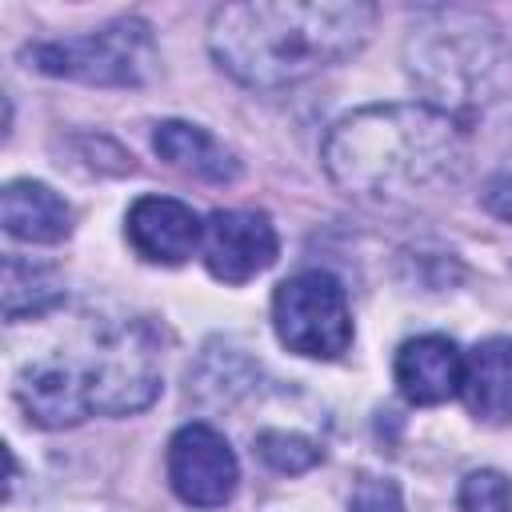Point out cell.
I'll return each instance as SVG.
<instances>
[{"label":"cell","instance_id":"18","mask_svg":"<svg viewBox=\"0 0 512 512\" xmlns=\"http://www.w3.org/2000/svg\"><path fill=\"white\" fill-rule=\"evenodd\" d=\"M484 208L500 220H512V176H496L484 188Z\"/></svg>","mask_w":512,"mask_h":512},{"label":"cell","instance_id":"1","mask_svg":"<svg viewBox=\"0 0 512 512\" xmlns=\"http://www.w3.org/2000/svg\"><path fill=\"white\" fill-rule=\"evenodd\" d=\"M348 196L400 208L448 192L464 172V132L436 104H368L332 124L320 152Z\"/></svg>","mask_w":512,"mask_h":512},{"label":"cell","instance_id":"15","mask_svg":"<svg viewBox=\"0 0 512 512\" xmlns=\"http://www.w3.org/2000/svg\"><path fill=\"white\" fill-rule=\"evenodd\" d=\"M256 452L276 472H308L312 464L324 460V452H320L316 440H308L300 432H284V428H264L256 436Z\"/></svg>","mask_w":512,"mask_h":512},{"label":"cell","instance_id":"17","mask_svg":"<svg viewBox=\"0 0 512 512\" xmlns=\"http://www.w3.org/2000/svg\"><path fill=\"white\" fill-rule=\"evenodd\" d=\"M348 512H404V496L396 488V480L388 476H360L348 500Z\"/></svg>","mask_w":512,"mask_h":512},{"label":"cell","instance_id":"5","mask_svg":"<svg viewBox=\"0 0 512 512\" xmlns=\"http://www.w3.org/2000/svg\"><path fill=\"white\" fill-rule=\"evenodd\" d=\"M24 60L44 76H64L100 88H140L152 80L160 64L152 28L136 16H120L84 36L32 44L24 48Z\"/></svg>","mask_w":512,"mask_h":512},{"label":"cell","instance_id":"16","mask_svg":"<svg viewBox=\"0 0 512 512\" xmlns=\"http://www.w3.org/2000/svg\"><path fill=\"white\" fill-rule=\"evenodd\" d=\"M460 512H512V480L496 468H476L460 480Z\"/></svg>","mask_w":512,"mask_h":512},{"label":"cell","instance_id":"9","mask_svg":"<svg viewBox=\"0 0 512 512\" xmlns=\"http://www.w3.org/2000/svg\"><path fill=\"white\" fill-rule=\"evenodd\" d=\"M124 236L148 264H184L192 252H200L204 220L172 196H140L128 208Z\"/></svg>","mask_w":512,"mask_h":512},{"label":"cell","instance_id":"8","mask_svg":"<svg viewBox=\"0 0 512 512\" xmlns=\"http://www.w3.org/2000/svg\"><path fill=\"white\" fill-rule=\"evenodd\" d=\"M280 240L264 212L248 208H216L204 220L200 260L220 284H248L264 268L276 264Z\"/></svg>","mask_w":512,"mask_h":512},{"label":"cell","instance_id":"6","mask_svg":"<svg viewBox=\"0 0 512 512\" xmlns=\"http://www.w3.org/2000/svg\"><path fill=\"white\" fill-rule=\"evenodd\" d=\"M272 324L288 352L308 360H336L352 344V312L336 276L312 268L296 272L272 292Z\"/></svg>","mask_w":512,"mask_h":512},{"label":"cell","instance_id":"14","mask_svg":"<svg viewBox=\"0 0 512 512\" xmlns=\"http://www.w3.org/2000/svg\"><path fill=\"white\" fill-rule=\"evenodd\" d=\"M64 300V284L52 264H32L4 256V316L16 324L24 316H44Z\"/></svg>","mask_w":512,"mask_h":512},{"label":"cell","instance_id":"3","mask_svg":"<svg viewBox=\"0 0 512 512\" xmlns=\"http://www.w3.org/2000/svg\"><path fill=\"white\" fill-rule=\"evenodd\" d=\"M160 340L144 320L88 324L68 348L32 356L16 372V404L40 428L88 416H132L160 396Z\"/></svg>","mask_w":512,"mask_h":512},{"label":"cell","instance_id":"7","mask_svg":"<svg viewBox=\"0 0 512 512\" xmlns=\"http://www.w3.org/2000/svg\"><path fill=\"white\" fill-rule=\"evenodd\" d=\"M168 484L192 508H220L236 496L240 464L212 424H184L168 440Z\"/></svg>","mask_w":512,"mask_h":512},{"label":"cell","instance_id":"10","mask_svg":"<svg viewBox=\"0 0 512 512\" xmlns=\"http://www.w3.org/2000/svg\"><path fill=\"white\" fill-rule=\"evenodd\" d=\"M392 376H396V388L408 404H420V408H432V404H444L460 392L464 384V352L440 336V332H424V336H412L396 348V360H392Z\"/></svg>","mask_w":512,"mask_h":512},{"label":"cell","instance_id":"12","mask_svg":"<svg viewBox=\"0 0 512 512\" xmlns=\"http://www.w3.org/2000/svg\"><path fill=\"white\" fill-rule=\"evenodd\" d=\"M460 396L484 424H512V336H488L464 356Z\"/></svg>","mask_w":512,"mask_h":512},{"label":"cell","instance_id":"13","mask_svg":"<svg viewBox=\"0 0 512 512\" xmlns=\"http://www.w3.org/2000/svg\"><path fill=\"white\" fill-rule=\"evenodd\" d=\"M152 148L160 152L164 164H172L176 172H188L196 180H212V184H232L240 176V160L232 148H224L208 128L200 124H184V120H164L152 132Z\"/></svg>","mask_w":512,"mask_h":512},{"label":"cell","instance_id":"4","mask_svg":"<svg viewBox=\"0 0 512 512\" xmlns=\"http://www.w3.org/2000/svg\"><path fill=\"white\" fill-rule=\"evenodd\" d=\"M496 64V36L476 12H432L408 36V72L440 112L480 104L492 92Z\"/></svg>","mask_w":512,"mask_h":512},{"label":"cell","instance_id":"11","mask_svg":"<svg viewBox=\"0 0 512 512\" xmlns=\"http://www.w3.org/2000/svg\"><path fill=\"white\" fill-rule=\"evenodd\" d=\"M0 220L12 240L24 244H60L72 236V208L60 192L40 180H12L0 192Z\"/></svg>","mask_w":512,"mask_h":512},{"label":"cell","instance_id":"2","mask_svg":"<svg viewBox=\"0 0 512 512\" xmlns=\"http://www.w3.org/2000/svg\"><path fill=\"white\" fill-rule=\"evenodd\" d=\"M376 28L364 0H252L224 4L208 20V52L248 88H288L348 56Z\"/></svg>","mask_w":512,"mask_h":512}]
</instances>
